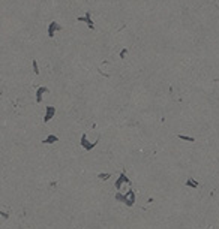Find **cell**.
<instances>
[{
	"label": "cell",
	"mask_w": 219,
	"mask_h": 229,
	"mask_svg": "<svg viewBox=\"0 0 219 229\" xmlns=\"http://www.w3.org/2000/svg\"><path fill=\"white\" fill-rule=\"evenodd\" d=\"M56 30H62V26H60V24H57L56 21H51V22H50V26H48V36L53 38Z\"/></svg>",
	"instance_id": "obj_1"
},
{
	"label": "cell",
	"mask_w": 219,
	"mask_h": 229,
	"mask_svg": "<svg viewBox=\"0 0 219 229\" xmlns=\"http://www.w3.org/2000/svg\"><path fill=\"white\" fill-rule=\"evenodd\" d=\"M90 11H87L86 14H84V17H78V21H83V22H87V24H89V27L90 29H95V26H93V21L90 20Z\"/></svg>",
	"instance_id": "obj_2"
}]
</instances>
